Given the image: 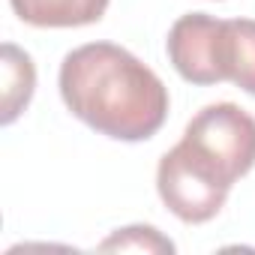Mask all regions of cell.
<instances>
[{
	"label": "cell",
	"instance_id": "6da1fadb",
	"mask_svg": "<svg viewBox=\"0 0 255 255\" xmlns=\"http://www.w3.org/2000/svg\"><path fill=\"white\" fill-rule=\"evenodd\" d=\"M57 84L66 108L114 141H147L168 117L162 78L114 42H87L69 51Z\"/></svg>",
	"mask_w": 255,
	"mask_h": 255
},
{
	"label": "cell",
	"instance_id": "7a4b0ae2",
	"mask_svg": "<svg viewBox=\"0 0 255 255\" xmlns=\"http://www.w3.org/2000/svg\"><path fill=\"white\" fill-rule=\"evenodd\" d=\"M180 141L228 186L255 168V117L234 102L201 108Z\"/></svg>",
	"mask_w": 255,
	"mask_h": 255
},
{
	"label": "cell",
	"instance_id": "3957f363",
	"mask_svg": "<svg viewBox=\"0 0 255 255\" xmlns=\"http://www.w3.org/2000/svg\"><path fill=\"white\" fill-rule=\"evenodd\" d=\"M156 189L162 204L189 225H201L213 219L228 198V183L219 180V174L204 165L183 141L174 144L156 168Z\"/></svg>",
	"mask_w": 255,
	"mask_h": 255
},
{
	"label": "cell",
	"instance_id": "277c9868",
	"mask_svg": "<svg viewBox=\"0 0 255 255\" xmlns=\"http://www.w3.org/2000/svg\"><path fill=\"white\" fill-rule=\"evenodd\" d=\"M222 33L225 21L207 12L180 15L165 39V51L177 75L189 84H219L222 75Z\"/></svg>",
	"mask_w": 255,
	"mask_h": 255
},
{
	"label": "cell",
	"instance_id": "5b68a950",
	"mask_svg": "<svg viewBox=\"0 0 255 255\" xmlns=\"http://www.w3.org/2000/svg\"><path fill=\"white\" fill-rule=\"evenodd\" d=\"M12 12L33 27H84L96 24L108 0H9Z\"/></svg>",
	"mask_w": 255,
	"mask_h": 255
},
{
	"label": "cell",
	"instance_id": "8992f818",
	"mask_svg": "<svg viewBox=\"0 0 255 255\" xmlns=\"http://www.w3.org/2000/svg\"><path fill=\"white\" fill-rule=\"evenodd\" d=\"M0 72H3V108H0V123L9 126L18 120V114L30 105L36 90V66L27 51H21L12 42H3L0 48Z\"/></svg>",
	"mask_w": 255,
	"mask_h": 255
},
{
	"label": "cell",
	"instance_id": "52a82bcc",
	"mask_svg": "<svg viewBox=\"0 0 255 255\" xmlns=\"http://www.w3.org/2000/svg\"><path fill=\"white\" fill-rule=\"evenodd\" d=\"M222 75L240 90L255 96V21L234 18L225 21L222 33Z\"/></svg>",
	"mask_w": 255,
	"mask_h": 255
},
{
	"label": "cell",
	"instance_id": "ba28073f",
	"mask_svg": "<svg viewBox=\"0 0 255 255\" xmlns=\"http://www.w3.org/2000/svg\"><path fill=\"white\" fill-rule=\"evenodd\" d=\"M102 252H174V243L159 234L153 225H129L120 228L99 243Z\"/></svg>",
	"mask_w": 255,
	"mask_h": 255
}]
</instances>
